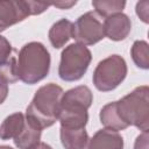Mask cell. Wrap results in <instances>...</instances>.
Returning <instances> with one entry per match:
<instances>
[{
	"mask_svg": "<svg viewBox=\"0 0 149 149\" xmlns=\"http://www.w3.org/2000/svg\"><path fill=\"white\" fill-rule=\"evenodd\" d=\"M104 30L105 36H107L109 40L122 41L132 30L130 19L123 13L113 14L104 20Z\"/></svg>",
	"mask_w": 149,
	"mask_h": 149,
	"instance_id": "obj_9",
	"label": "cell"
},
{
	"mask_svg": "<svg viewBox=\"0 0 149 149\" xmlns=\"http://www.w3.org/2000/svg\"><path fill=\"white\" fill-rule=\"evenodd\" d=\"M94 12L101 17H108L116 13H122V9L126 6V1L121 0H94L92 1Z\"/></svg>",
	"mask_w": 149,
	"mask_h": 149,
	"instance_id": "obj_16",
	"label": "cell"
},
{
	"mask_svg": "<svg viewBox=\"0 0 149 149\" xmlns=\"http://www.w3.org/2000/svg\"><path fill=\"white\" fill-rule=\"evenodd\" d=\"M51 5L37 1L0 0V31L23 21L30 15L45 12Z\"/></svg>",
	"mask_w": 149,
	"mask_h": 149,
	"instance_id": "obj_7",
	"label": "cell"
},
{
	"mask_svg": "<svg viewBox=\"0 0 149 149\" xmlns=\"http://www.w3.org/2000/svg\"><path fill=\"white\" fill-rule=\"evenodd\" d=\"M148 140H149L148 132H142L135 140L134 149H148Z\"/></svg>",
	"mask_w": 149,
	"mask_h": 149,
	"instance_id": "obj_20",
	"label": "cell"
},
{
	"mask_svg": "<svg viewBox=\"0 0 149 149\" xmlns=\"http://www.w3.org/2000/svg\"><path fill=\"white\" fill-rule=\"evenodd\" d=\"M26 123V118L22 113L16 112L8 115L0 126V139L10 140L15 139L23 129Z\"/></svg>",
	"mask_w": 149,
	"mask_h": 149,
	"instance_id": "obj_13",
	"label": "cell"
},
{
	"mask_svg": "<svg viewBox=\"0 0 149 149\" xmlns=\"http://www.w3.org/2000/svg\"><path fill=\"white\" fill-rule=\"evenodd\" d=\"M8 95V83L0 77V105L6 100Z\"/></svg>",
	"mask_w": 149,
	"mask_h": 149,
	"instance_id": "obj_21",
	"label": "cell"
},
{
	"mask_svg": "<svg viewBox=\"0 0 149 149\" xmlns=\"http://www.w3.org/2000/svg\"><path fill=\"white\" fill-rule=\"evenodd\" d=\"M136 14L144 23L149 22V1L148 0H143L136 3Z\"/></svg>",
	"mask_w": 149,
	"mask_h": 149,
	"instance_id": "obj_19",
	"label": "cell"
},
{
	"mask_svg": "<svg viewBox=\"0 0 149 149\" xmlns=\"http://www.w3.org/2000/svg\"><path fill=\"white\" fill-rule=\"evenodd\" d=\"M99 118H100L101 123L107 129L119 132V130H123V129L127 128L126 125L121 121V119H120V116H119V114L116 112L115 101L105 105L100 111Z\"/></svg>",
	"mask_w": 149,
	"mask_h": 149,
	"instance_id": "obj_15",
	"label": "cell"
},
{
	"mask_svg": "<svg viewBox=\"0 0 149 149\" xmlns=\"http://www.w3.org/2000/svg\"><path fill=\"white\" fill-rule=\"evenodd\" d=\"M26 118V116H24ZM41 134L42 130L37 127L33 126L26 120L24 127L22 132L14 139V143L19 149H31L38 142H41Z\"/></svg>",
	"mask_w": 149,
	"mask_h": 149,
	"instance_id": "obj_14",
	"label": "cell"
},
{
	"mask_svg": "<svg viewBox=\"0 0 149 149\" xmlns=\"http://www.w3.org/2000/svg\"><path fill=\"white\" fill-rule=\"evenodd\" d=\"M126 76V61L119 55H111L98 63L92 80L97 90L108 92L116 88L125 80Z\"/></svg>",
	"mask_w": 149,
	"mask_h": 149,
	"instance_id": "obj_6",
	"label": "cell"
},
{
	"mask_svg": "<svg viewBox=\"0 0 149 149\" xmlns=\"http://www.w3.org/2000/svg\"><path fill=\"white\" fill-rule=\"evenodd\" d=\"M87 149H123V139L119 132L104 128L88 140Z\"/></svg>",
	"mask_w": 149,
	"mask_h": 149,
	"instance_id": "obj_10",
	"label": "cell"
},
{
	"mask_svg": "<svg viewBox=\"0 0 149 149\" xmlns=\"http://www.w3.org/2000/svg\"><path fill=\"white\" fill-rule=\"evenodd\" d=\"M92 101L93 94L85 85L73 87L63 93L58 115L61 127L70 129L85 128L88 121L87 109Z\"/></svg>",
	"mask_w": 149,
	"mask_h": 149,
	"instance_id": "obj_3",
	"label": "cell"
},
{
	"mask_svg": "<svg viewBox=\"0 0 149 149\" xmlns=\"http://www.w3.org/2000/svg\"><path fill=\"white\" fill-rule=\"evenodd\" d=\"M70 38H73V23L68 19L55 22L49 30V41L56 49L62 48Z\"/></svg>",
	"mask_w": 149,
	"mask_h": 149,
	"instance_id": "obj_11",
	"label": "cell"
},
{
	"mask_svg": "<svg viewBox=\"0 0 149 149\" xmlns=\"http://www.w3.org/2000/svg\"><path fill=\"white\" fill-rule=\"evenodd\" d=\"M149 88L147 85L134 88L130 93L115 101L116 112L128 128L134 126L141 132L149 128Z\"/></svg>",
	"mask_w": 149,
	"mask_h": 149,
	"instance_id": "obj_4",
	"label": "cell"
},
{
	"mask_svg": "<svg viewBox=\"0 0 149 149\" xmlns=\"http://www.w3.org/2000/svg\"><path fill=\"white\" fill-rule=\"evenodd\" d=\"M104 37V21L94 10L83 14L73 23V38L77 41V43L93 45Z\"/></svg>",
	"mask_w": 149,
	"mask_h": 149,
	"instance_id": "obj_8",
	"label": "cell"
},
{
	"mask_svg": "<svg viewBox=\"0 0 149 149\" xmlns=\"http://www.w3.org/2000/svg\"><path fill=\"white\" fill-rule=\"evenodd\" d=\"M77 2L76 1H63V2H55V3H51L52 6L57 7V8H61V9H68V8H71L72 6H74Z\"/></svg>",
	"mask_w": 149,
	"mask_h": 149,
	"instance_id": "obj_22",
	"label": "cell"
},
{
	"mask_svg": "<svg viewBox=\"0 0 149 149\" xmlns=\"http://www.w3.org/2000/svg\"><path fill=\"white\" fill-rule=\"evenodd\" d=\"M88 140L85 128L70 129L61 127V142L65 149H84L87 146Z\"/></svg>",
	"mask_w": 149,
	"mask_h": 149,
	"instance_id": "obj_12",
	"label": "cell"
},
{
	"mask_svg": "<svg viewBox=\"0 0 149 149\" xmlns=\"http://www.w3.org/2000/svg\"><path fill=\"white\" fill-rule=\"evenodd\" d=\"M15 55V50L13 49L9 41L0 35V66L8 63Z\"/></svg>",
	"mask_w": 149,
	"mask_h": 149,
	"instance_id": "obj_18",
	"label": "cell"
},
{
	"mask_svg": "<svg viewBox=\"0 0 149 149\" xmlns=\"http://www.w3.org/2000/svg\"><path fill=\"white\" fill-rule=\"evenodd\" d=\"M132 58L140 69H149V45L146 41H135L130 49Z\"/></svg>",
	"mask_w": 149,
	"mask_h": 149,
	"instance_id": "obj_17",
	"label": "cell"
},
{
	"mask_svg": "<svg viewBox=\"0 0 149 149\" xmlns=\"http://www.w3.org/2000/svg\"><path fill=\"white\" fill-rule=\"evenodd\" d=\"M0 149H13V148L9 146H0Z\"/></svg>",
	"mask_w": 149,
	"mask_h": 149,
	"instance_id": "obj_24",
	"label": "cell"
},
{
	"mask_svg": "<svg viewBox=\"0 0 149 149\" xmlns=\"http://www.w3.org/2000/svg\"><path fill=\"white\" fill-rule=\"evenodd\" d=\"M31 149H52L49 144H47V143H44V142H38L35 147H33Z\"/></svg>",
	"mask_w": 149,
	"mask_h": 149,
	"instance_id": "obj_23",
	"label": "cell"
},
{
	"mask_svg": "<svg viewBox=\"0 0 149 149\" xmlns=\"http://www.w3.org/2000/svg\"><path fill=\"white\" fill-rule=\"evenodd\" d=\"M92 61L90 49L80 43H72L68 45L61 55L58 74L65 81L79 80L88 69Z\"/></svg>",
	"mask_w": 149,
	"mask_h": 149,
	"instance_id": "obj_5",
	"label": "cell"
},
{
	"mask_svg": "<svg viewBox=\"0 0 149 149\" xmlns=\"http://www.w3.org/2000/svg\"><path fill=\"white\" fill-rule=\"evenodd\" d=\"M63 93V88L54 83L41 86L27 107L26 120L41 130L51 127L58 120Z\"/></svg>",
	"mask_w": 149,
	"mask_h": 149,
	"instance_id": "obj_1",
	"label": "cell"
},
{
	"mask_svg": "<svg viewBox=\"0 0 149 149\" xmlns=\"http://www.w3.org/2000/svg\"><path fill=\"white\" fill-rule=\"evenodd\" d=\"M50 70V54L41 42L24 44L16 55V76L24 84L33 85L44 79Z\"/></svg>",
	"mask_w": 149,
	"mask_h": 149,
	"instance_id": "obj_2",
	"label": "cell"
}]
</instances>
